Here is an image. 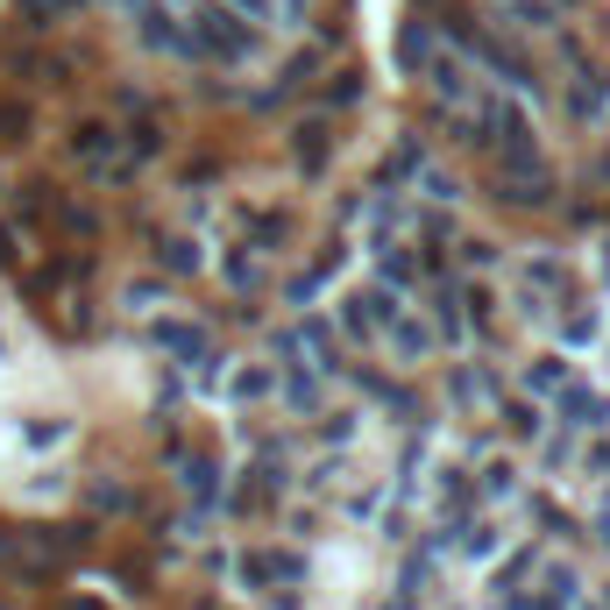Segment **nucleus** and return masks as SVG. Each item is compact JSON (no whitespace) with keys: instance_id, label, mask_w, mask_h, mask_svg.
Returning <instances> with one entry per match:
<instances>
[{"instance_id":"nucleus-1","label":"nucleus","mask_w":610,"mask_h":610,"mask_svg":"<svg viewBox=\"0 0 610 610\" xmlns=\"http://www.w3.org/2000/svg\"><path fill=\"white\" fill-rule=\"evenodd\" d=\"M185 36H192V57L199 65H220V71H249L263 57V22H249L234 0H192L185 14Z\"/></svg>"},{"instance_id":"nucleus-2","label":"nucleus","mask_w":610,"mask_h":610,"mask_svg":"<svg viewBox=\"0 0 610 610\" xmlns=\"http://www.w3.org/2000/svg\"><path fill=\"white\" fill-rule=\"evenodd\" d=\"M475 122H483V150L497 157V163H532V157H546V150H540V128H532V107H526L518 93L475 100Z\"/></svg>"},{"instance_id":"nucleus-3","label":"nucleus","mask_w":610,"mask_h":610,"mask_svg":"<svg viewBox=\"0 0 610 610\" xmlns=\"http://www.w3.org/2000/svg\"><path fill=\"white\" fill-rule=\"evenodd\" d=\"M398 312H405V291H391V285L369 277V285H348L334 299V334L341 341H383V326H391Z\"/></svg>"},{"instance_id":"nucleus-4","label":"nucleus","mask_w":610,"mask_h":610,"mask_svg":"<svg viewBox=\"0 0 610 610\" xmlns=\"http://www.w3.org/2000/svg\"><path fill=\"white\" fill-rule=\"evenodd\" d=\"M511 291H532V299H546V306H575L583 299L568 256H554V249H526V256L511 263Z\"/></svg>"},{"instance_id":"nucleus-5","label":"nucleus","mask_w":610,"mask_h":610,"mask_svg":"<svg viewBox=\"0 0 610 610\" xmlns=\"http://www.w3.org/2000/svg\"><path fill=\"white\" fill-rule=\"evenodd\" d=\"M419 85L434 93V107H440V114H454V107H475V65L454 50V43H440V50L426 57Z\"/></svg>"},{"instance_id":"nucleus-6","label":"nucleus","mask_w":610,"mask_h":610,"mask_svg":"<svg viewBox=\"0 0 610 610\" xmlns=\"http://www.w3.org/2000/svg\"><path fill=\"white\" fill-rule=\"evenodd\" d=\"M334 122H326V114H299V122L285 128V150H291V171L306 177V185H320L326 171H334Z\"/></svg>"},{"instance_id":"nucleus-7","label":"nucleus","mask_w":610,"mask_h":610,"mask_svg":"<svg viewBox=\"0 0 610 610\" xmlns=\"http://www.w3.org/2000/svg\"><path fill=\"white\" fill-rule=\"evenodd\" d=\"M320 65H326V43H299V50L271 71V85H256V93H249V107H291V100L320 79Z\"/></svg>"},{"instance_id":"nucleus-8","label":"nucleus","mask_w":610,"mask_h":610,"mask_svg":"<svg viewBox=\"0 0 610 610\" xmlns=\"http://www.w3.org/2000/svg\"><path fill=\"white\" fill-rule=\"evenodd\" d=\"M234 228H242V242H249V249H263V256H285L291 234H299V220H291V206L234 199Z\"/></svg>"},{"instance_id":"nucleus-9","label":"nucleus","mask_w":610,"mask_h":610,"mask_svg":"<svg viewBox=\"0 0 610 610\" xmlns=\"http://www.w3.org/2000/svg\"><path fill=\"white\" fill-rule=\"evenodd\" d=\"M497 199L518 206V214L554 206V163H546V157H532V163H497Z\"/></svg>"},{"instance_id":"nucleus-10","label":"nucleus","mask_w":610,"mask_h":610,"mask_svg":"<svg viewBox=\"0 0 610 610\" xmlns=\"http://www.w3.org/2000/svg\"><path fill=\"white\" fill-rule=\"evenodd\" d=\"M561 107H568L575 128H597V122H603V107H610V79H603L597 65H589V57H575V71L561 79Z\"/></svg>"},{"instance_id":"nucleus-11","label":"nucleus","mask_w":610,"mask_h":610,"mask_svg":"<svg viewBox=\"0 0 610 610\" xmlns=\"http://www.w3.org/2000/svg\"><path fill=\"white\" fill-rule=\"evenodd\" d=\"M426 320H434V334L448 341V348H469V320H461V271H440V277H426Z\"/></svg>"},{"instance_id":"nucleus-12","label":"nucleus","mask_w":610,"mask_h":610,"mask_svg":"<svg viewBox=\"0 0 610 610\" xmlns=\"http://www.w3.org/2000/svg\"><path fill=\"white\" fill-rule=\"evenodd\" d=\"M383 348H391V362H398V369H419V362H434L440 334H434V320H426L419 306H405L391 326H383Z\"/></svg>"},{"instance_id":"nucleus-13","label":"nucleus","mask_w":610,"mask_h":610,"mask_svg":"<svg viewBox=\"0 0 610 610\" xmlns=\"http://www.w3.org/2000/svg\"><path fill=\"white\" fill-rule=\"evenodd\" d=\"M362 256H369V277L391 285V291H419L426 285V263H419V249H412V242H377V234H369Z\"/></svg>"},{"instance_id":"nucleus-14","label":"nucleus","mask_w":610,"mask_h":610,"mask_svg":"<svg viewBox=\"0 0 610 610\" xmlns=\"http://www.w3.org/2000/svg\"><path fill=\"white\" fill-rule=\"evenodd\" d=\"M497 398H504V383L490 377L483 362H448V405H454V412L483 419V412H497Z\"/></svg>"},{"instance_id":"nucleus-15","label":"nucleus","mask_w":610,"mask_h":610,"mask_svg":"<svg viewBox=\"0 0 610 610\" xmlns=\"http://www.w3.org/2000/svg\"><path fill=\"white\" fill-rule=\"evenodd\" d=\"M546 419H561L568 434H610V398L589 391V383H568V391L546 405Z\"/></svg>"},{"instance_id":"nucleus-16","label":"nucleus","mask_w":610,"mask_h":610,"mask_svg":"<svg viewBox=\"0 0 610 610\" xmlns=\"http://www.w3.org/2000/svg\"><path fill=\"white\" fill-rule=\"evenodd\" d=\"M242 583L249 589L306 583V554H299V546H256V554H242Z\"/></svg>"},{"instance_id":"nucleus-17","label":"nucleus","mask_w":610,"mask_h":610,"mask_svg":"<svg viewBox=\"0 0 610 610\" xmlns=\"http://www.w3.org/2000/svg\"><path fill=\"white\" fill-rule=\"evenodd\" d=\"M434 50H440L434 22H426V14H405V22H398V43H391V71H398V79H419Z\"/></svg>"},{"instance_id":"nucleus-18","label":"nucleus","mask_w":610,"mask_h":610,"mask_svg":"<svg viewBox=\"0 0 610 610\" xmlns=\"http://www.w3.org/2000/svg\"><path fill=\"white\" fill-rule=\"evenodd\" d=\"M150 341H157L163 355H177V362H192V369L214 362V341H206V326H199V320H171V312H163V320L150 326Z\"/></svg>"},{"instance_id":"nucleus-19","label":"nucleus","mask_w":610,"mask_h":610,"mask_svg":"<svg viewBox=\"0 0 610 610\" xmlns=\"http://www.w3.org/2000/svg\"><path fill=\"white\" fill-rule=\"evenodd\" d=\"M263 277H271V256H263V249H249V242H228V249H220V285H228L234 299H256Z\"/></svg>"},{"instance_id":"nucleus-20","label":"nucleus","mask_w":610,"mask_h":610,"mask_svg":"<svg viewBox=\"0 0 610 610\" xmlns=\"http://www.w3.org/2000/svg\"><path fill=\"white\" fill-rule=\"evenodd\" d=\"M490 419H504V434H511L518 448H540L546 426H554V419H546V405H540V398H526V391L497 398V412H490Z\"/></svg>"},{"instance_id":"nucleus-21","label":"nucleus","mask_w":610,"mask_h":610,"mask_svg":"<svg viewBox=\"0 0 610 610\" xmlns=\"http://www.w3.org/2000/svg\"><path fill=\"white\" fill-rule=\"evenodd\" d=\"M575 383V362H568V348H546V355H532L526 362V377H518V391L526 398H540V405H554L561 391Z\"/></svg>"},{"instance_id":"nucleus-22","label":"nucleus","mask_w":610,"mask_h":610,"mask_svg":"<svg viewBox=\"0 0 610 610\" xmlns=\"http://www.w3.org/2000/svg\"><path fill=\"white\" fill-rule=\"evenodd\" d=\"M277 405L299 412V419H320L326 412V377H312V369H277Z\"/></svg>"},{"instance_id":"nucleus-23","label":"nucleus","mask_w":610,"mask_h":610,"mask_svg":"<svg viewBox=\"0 0 610 610\" xmlns=\"http://www.w3.org/2000/svg\"><path fill=\"white\" fill-rule=\"evenodd\" d=\"M434 504H440V511L454 518V526H461V518H469V504H475V483H469V461H448V454L434 461Z\"/></svg>"},{"instance_id":"nucleus-24","label":"nucleus","mask_w":610,"mask_h":610,"mask_svg":"<svg viewBox=\"0 0 610 610\" xmlns=\"http://www.w3.org/2000/svg\"><path fill=\"white\" fill-rule=\"evenodd\" d=\"M426 171V142L419 136H398L391 157L377 163V192H412V177Z\"/></svg>"},{"instance_id":"nucleus-25","label":"nucleus","mask_w":610,"mask_h":610,"mask_svg":"<svg viewBox=\"0 0 610 610\" xmlns=\"http://www.w3.org/2000/svg\"><path fill=\"white\" fill-rule=\"evenodd\" d=\"M412 220H419V206H412L405 192H369V234H377V242H405Z\"/></svg>"},{"instance_id":"nucleus-26","label":"nucleus","mask_w":610,"mask_h":610,"mask_svg":"<svg viewBox=\"0 0 610 610\" xmlns=\"http://www.w3.org/2000/svg\"><path fill=\"white\" fill-rule=\"evenodd\" d=\"M461 320H469V341H490V334H497V285L461 277Z\"/></svg>"},{"instance_id":"nucleus-27","label":"nucleus","mask_w":610,"mask_h":610,"mask_svg":"<svg viewBox=\"0 0 610 610\" xmlns=\"http://www.w3.org/2000/svg\"><path fill=\"white\" fill-rule=\"evenodd\" d=\"M546 326H554V341H561V348H589V341L603 334V312L589 306V299H575V306H561Z\"/></svg>"},{"instance_id":"nucleus-28","label":"nucleus","mask_w":610,"mask_h":610,"mask_svg":"<svg viewBox=\"0 0 610 610\" xmlns=\"http://www.w3.org/2000/svg\"><path fill=\"white\" fill-rule=\"evenodd\" d=\"M220 398H234V405H263V398H277V362H242L228 383H220Z\"/></svg>"},{"instance_id":"nucleus-29","label":"nucleus","mask_w":610,"mask_h":610,"mask_svg":"<svg viewBox=\"0 0 610 610\" xmlns=\"http://www.w3.org/2000/svg\"><path fill=\"white\" fill-rule=\"evenodd\" d=\"M475 497L511 504V497H518V461H511V454H490L483 469H475Z\"/></svg>"},{"instance_id":"nucleus-30","label":"nucleus","mask_w":610,"mask_h":610,"mask_svg":"<svg viewBox=\"0 0 610 610\" xmlns=\"http://www.w3.org/2000/svg\"><path fill=\"white\" fill-rule=\"evenodd\" d=\"M157 271L163 277H199L206 271L199 242H192V234H163V242H157Z\"/></svg>"},{"instance_id":"nucleus-31","label":"nucleus","mask_w":610,"mask_h":610,"mask_svg":"<svg viewBox=\"0 0 610 610\" xmlns=\"http://www.w3.org/2000/svg\"><path fill=\"white\" fill-rule=\"evenodd\" d=\"M412 192H419L426 206H448V214H454V199H461V177L448 171V163H434V157H426V171L412 177Z\"/></svg>"},{"instance_id":"nucleus-32","label":"nucleus","mask_w":610,"mask_h":610,"mask_svg":"<svg viewBox=\"0 0 610 610\" xmlns=\"http://www.w3.org/2000/svg\"><path fill=\"white\" fill-rule=\"evenodd\" d=\"M575 454H583V434H568V426H546V440H540V469L561 475V469H575Z\"/></svg>"},{"instance_id":"nucleus-33","label":"nucleus","mask_w":610,"mask_h":610,"mask_svg":"<svg viewBox=\"0 0 610 610\" xmlns=\"http://www.w3.org/2000/svg\"><path fill=\"white\" fill-rule=\"evenodd\" d=\"M454 263H461L469 277H483V271H497V263H504V249L490 242V234H461V242H454Z\"/></svg>"},{"instance_id":"nucleus-34","label":"nucleus","mask_w":610,"mask_h":610,"mask_svg":"<svg viewBox=\"0 0 610 610\" xmlns=\"http://www.w3.org/2000/svg\"><path fill=\"white\" fill-rule=\"evenodd\" d=\"M532 575H540V554H532V546H518V554L497 568V597H518V589H526Z\"/></svg>"},{"instance_id":"nucleus-35","label":"nucleus","mask_w":610,"mask_h":610,"mask_svg":"<svg viewBox=\"0 0 610 610\" xmlns=\"http://www.w3.org/2000/svg\"><path fill=\"white\" fill-rule=\"evenodd\" d=\"M461 554H475V561H490L497 554V526H490V518H461Z\"/></svg>"},{"instance_id":"nucleus-36","label":"nucleus","mask_w":610,"mask_h":610,"mask_svg":"<svg viewBox=\"0 0 610 610\" xmlns=\"http://www.w3.org/2000/svg\"><path fill=\"white\" fill-rule=\"evenodd\" d=\"M575 475H589V483H610V434H589V448L575 454Z\"/></svg>"},{"instance_id":"nucleus-37","label":"nucleus","mask_w":610,"mask_h":610,"mask_svg":"<svg viewBox=\"0 0 610 610\" xmlns=\"http://www.w3.org/2000/svg\"><path fill=\"white\" fill-rule=\"evenodd\" d=\"M355 426H362V412H355V405H341V412H320V434L334 440V448H348V440H355Z\"/></svg>"},{"instance_id":"nucleus-38","label":"nucleus","mask_w":610,"mask_h":610,"mask_svg":"<svg viewBox=\"0 0 610 610\" xmlns=\"http://www.w3.org/2000/svg\"><path fill=\"white\" fill-rule=\"evenodd\" d=\"M341 475H348V469H341V454H326V461H312V469H306V490H312V497H326V490H341Z\"/></svg>"},{"instance_id":"nucleus-39","label":"nucleus","mask_w":610,"mask_h":610,"mask_svg":"<svg viewBox=\"0 0 610 610\" xmlns=\"http://www.w3.org/2000/svg\"><path fill=\"white\" fill-rule=\"evenodd\" d=\"M122 299H128V312H157V299H163V285H157V277H142V285H128Z\"/></svg>"},{"instance_id":"nucleus-40","label":"nucleus","mask_w":610,"mask_h":610,"mask_svg":"<svg viewBox=\"0 0 610 610\" xmlns=\"http://www.w3.org/2000/svg\"><path fill=\"white\" fill-rule=\"evenodd\" d=\"M326 107H355V100H362V85H355V79H341V85H326Z\"/></svg>"},{"instance_id":"nucleus-41","label":"nucleus","mask_w":610,"mask_h":610,"mask_svg":"<svg viewBox=\"0 0 610 610\" xmlns=\"http://www.w3.org/2000/svg\"><path fill=\"white\" fill-rule=\"evenodd\" d=\"M377 610H419V597H405V589H391V597H383Z\"/></svg>"},{"instance_id":"nucleus-42","label":"nucleus","mask_w":610,"mask_h":610,"mask_svg":"<svg viewBox=\"0 0 610 610\" xmlns=\"http://www.w3.org/2000/svg\"><path fill=\"white\" fill-rule=\"evenodd\" d=\"M597 540L610 546V504H603V511H597Z\"/></svg>"},{"instance_id":"nucleus-43","label":"nucleus","mask_w":610,"mask_h":610,"mask_svg":"<svg viewBox=\"0 0 610 610\" xmlns=\"http://www.w3.org/2000/svg\"><path fill=\"white\" fill-rule=\"evenodd\" d=\"M597 271H603V277H610V242H603V256H597Z\"/></svg>"},{"instance_id":"nucleus-44","label":"nucleus","mask_w":610,"mask_h":610,"mask_svg":"<svg viewBox=\"0 0 610 610\" xmlns=\"http://www.w3.org/2000/svg\"><path fill=\"white\" fill-rule=\"evenodd\" d=\"M171 8H177V0H171ZM185 8H192V0H185Z\"/></svg>"}]
</instances>
